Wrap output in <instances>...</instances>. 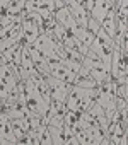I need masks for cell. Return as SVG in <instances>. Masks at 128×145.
<instances>
[{
	"instance_id": "obj_1",
	"label": "cell",
	"mask_w": 128,
	"mask_h": 145,
	"mask_svg": "<svg viewBox=\"0 0 128 145\" xmlns=\"http://www.w3.org/2000/svg\"><path fill=\"white\" fill-rule=\"evenodd\" d=\"M65 5H67L69 12L72 14V17L75 19L79 29L80 31L87 29V19H89V16H87V12L84 9V4L79 2V0H65Z\"/></svg>"
},
{
	"instance_id": "obj_2",
	"label": "cell",
	"mask_w": 128,
	"mask_h": 145,
	"mask_svg": "<svg viewBox=\"0 0 128 145\" xmlns=\"http://www.w3.org/2000/svg\"><path fill=\"white\" fill-rule=\"evenodd\" d=\"M21 29H22V41L26 43V44H33L34 41H36V38L41 34V31H39V27H38V24H36V21L33 19V17H29L27 14H26V17L21 21Z\"/></svg>"
},
{
	"instance_id": "obj_3",
	"label": "cell",
	"mask_w": 128,
	"mask_h": 145,
	"mask_svg": "<svg viewBox=\"0 0 128 145\" xmlns=\"http://www.w3.org/2000/svg\"><path fill=\"white\" fill-rule=\"evenodd\" d=\"M113 4H114V2H111V0H94V7H92V10H91L89 17H91V19H94V21L101 26V24H103V21L106 19V16H108L109 9L113 7Z\"/></svg>"
},
{
	"instance_id": "obj_4",
	"label": "cell",
	"mask_w": 128,
	"mask_h": 145,
	"mask_svg": "<svg viewBox=\"0 0 128 145\" xmlns=\"http://www.w3.org/2000/svg\"><path fill=\"white\" fill-rule=\"evenodd\" d=\"M89 77L92 79V80H96V84H97V87L103 84V82H106V80H109L111 79V75H109V72L104 68V65L99 61L94 68H91L89 70Z\"/></svg>"
},
{
	"instance_id": "obj_5",
	"label": "cell",
	"mask_w": 128,
	"mask_h": 145,
	"mask_svg": "<svg viewBox=\"0 0 128 145\" xmlns=\"http://www.w3.org/2000/svg\"><path fill=\"white\" fill-rule=\"evenodd\" d=\"M55 44H56V41L51 38V36H48V34H39L38 38H36V41L33 43V46L36 48V50H39V53H43V51H46V50H55Z\"/></svg>"
},
{
	"instance_id": "obj_6",
	"label": "cell",
	"mask_w": 128,
	"mask_h": 145,
	"mask_svg": "<svg viewBox=\"0 0 128 145\" xmlns=\"http://www.w3.org/2000/svg\"><path fill=\"white\" fill-rule=\"evenodd\" d=\"M70 87L72 86H69V84H65V86H61V87H55V89H51V101H58V103H65L67 101V96H69V92H70Z\"/></svg>"
},
{
	"instance_id": "obj_7",
	"label": "cell",
	"mask_w": 128,
	"mask_h": 145,
	"mask_svg": "<svg viewBox=\"0 0 128 145\" xmlns=\"http://www.w3.org/2000/svg\"><path fill=\"white\" fill-rule=\"evenodd\" d=\"M36 133H38V140H39V143H43V145H50V143H53L51 135H50V130H48L46 125L41 123L39 128L36 130Z\"/></svg>"
},
{
	"instance_id": "obj_8",
	"label": "cell",
	"mask_w": 128,
	"mask_h": 145,
	"mask_svg": "<svg viewBox=\"0 0 128 145\" xmlns=\"http://www.w3.org/2000/svg\"><path fill=\"white\" fill-rule=\"evenodd\" d=\"M46 126L50 130V135H51L53 143H56V145L65 143V140H63V126H50V125H46Z\"/></svg>"
},
{
	"instance_id": "obj_9",
	"label": "cell",
	"mask_w": 128,
	"mask_h": 145,
	"mask_svg": "<svg viewBox=\"0 0 128 145\" xmlns=\"http://www.w3.org/2000/svg\"><path fill=\"white\" fill-rule=\"evenodd\" d=\"M101 29L111 38V39H114V36H116V19H104L103 21V24H101Z\"/></svg>"
},
{
	"instance_id": "obj_10",
	"label": "cell",
	"mask_w": 128,
	"mask_h": 145,
	"mask_svg": "<svg viewBox=\"0 0 128 145\" xmlns=\"http://www.w3.org/2000/svg\"><path fill=\"white\" fill-rule=\"evenodd\" d=\"M24 9H26V0H16V2L10 4V7L5 12L10 16H21L24 12Z\"/></svg>"
},
{
	"instance_id": "obj_11",
	"label": "cell",
	"mask_w": 128,
	"mask_h": 145,
	"mask_svg": "<svg viewBox=\"0 0 128 145\" xmlns=\"http://www.w3.org/2000/svg\"><path fill=\"white\" fill-rule=\"evenodd\" d=\"M94 103H96L94 97H82V99H79V104H77V111H75V113H77V114H80V113H87Z\"/></svg>"
},
{
	"instance_id": "obj_12",
	"label": "cell",
	"mask_w": 128,
	"mask_h": 145,
	"mask_svg": "<svg viewBox=\"0 0 128 145\" xmlns=\"http://www.w3.org/2000/svg\"><path fill=\"white\" fill-rule=\"evenodd\" d=\"M22 44H26V43H24V41H19L17 44H14V46H10V48H7V50H5V51L2 53V56H4V60H5L7 63H10V61H12V58H14V55H16V51H17V50H19V48H21Z\"/></svg>"
},
{
	"instance_id": "obj_13",
	"label": "cell",
	"mask_w": 128,
	"mask_h": 145,
	"mask_svg": "<svg viewBox=\"0 0 128 145\" xmlns=\"http://www.w3.org/2000/svg\"><path fill=\"white\" fill-rule=\"evenodd\" d=\"M74 86H79V87H86V89H96L97 84L96 80H92L91 77H84V79H77L74 82Z\"/></svg>"
},
{
	"instance_id": "obj_14",
	"label": "cell",
	"mask_w": 128,
	"mask_h": 145,
	"mask_svg": "<svg viewBox=\"0 0 128 145\" xmlns=\"http://www.w3.org/2000/svg\"><path fill=\"white\" fill-rule=\"evenodd\" d=\"M26 48H27V53H29V58L33 60V63H34V65H38V63L43 60V56H41L39 50H36L33 44H26Z\"/></svg>"
},
{
	"instance_id": "obj_15",
	"label": "cell",
	"mask_w": 128,
	"mask_h": 145,
	"mask_svg": "<svg viewBox=\"0 0 128 145\" xmlns=\"http://www.w3.org/2000/svg\"><path fill=\"white\" fill-rule=\"evenodd\" d=\"M65 50V55H67V58L69 60H75V61H82V55L77 51V50H74V48H63Z\"/></svg>"
},
{
	"instance_id": "obj_16",
	"label": "cell",
	"mask_w": 128,
	"mask_h": 145,
	"mask_svg": "<svg viewBox=\"0 0 128 145\" xmlns=\"http://www.w3.org/2000/svg\"><path fill=\"white\" fill-rule=\"evenodd\" d=\"M114 96H116V97L128 99V89H126V84H118V86L114 87Z\"/></svg>"
},
{
	"instance_id": "obj_17",
	"label": "cell",
	"mask_w": 128,
	"mask_h": 145,
	"mask_svg": "<svg viewBox=\"0 0 128 145\" xmlns=\"http://www.w3.org/2000/svg\"><path fill=\"white\" fill-rule=\"evenodd\" d=\"M99 29H101V26H99L94 19H91V17H89V19H87V31H91V33L96 36V33H97Z\"/></svg>"
},
{
	"instance_id": "obj_18",
	"label": "cell",
	"mask_w": 128,
	"mask_h": 145,
	"mask_svg": "<svg viewBox=\"0 0 128 145\" xmlns=\"http://www.w3.org/2000/svg\"><path fill=\"white\" fill-rule=\"evenodd\" d=\"M9 72H12V61H10V63H5V65L0 67V80H2V79L9 74Z\"/></svg>"
},
{
	"instance_id": "obj_19",
	"label": "cell",
	"mask_w": 128,
	"mask_h": 145,
	"mask_svg": "<svg viewBox=\"0 0 128 145\" xmlns=\"http://www.w3.org/2000/svg\"><path fill=\"white\" fill-rule=\"evenodd\" d=\"M84 4V9H86V12H87V16L91 14V10H92V7H94V0H89V2H82Z\"/></svg>"
},
{
	"instance_id": "obj_20",
	"label": "cell",
	"mask_w": 128,
	"mask_h": 145,
	"mask_svg": "<svg viewBox=\"0 0 128 145\" xmlns=\"http://www.w3.org/2000/svg\"><path fill=\"white\" fill-rule=\"evenodd\" d=\"M63 7H67L65 5V0H55V10H60Z\"/></svg>"
},
{
	"instance_id": "obj_21",
	"label": "cell",
	"mask_w": 128,
	"mask_h": 145,
	"mask_svg": "<svg viewBox=\"0 0 128 145\" xmlns=\"http://www.w3.org/2000/svg\"><path fill=\"white\" fill-rule=\"evenodd\" d=\"M5 63H7V61L4 60V56H2V55H0V67H2V65H5Z\"/></svg>"
}]
</instances>
